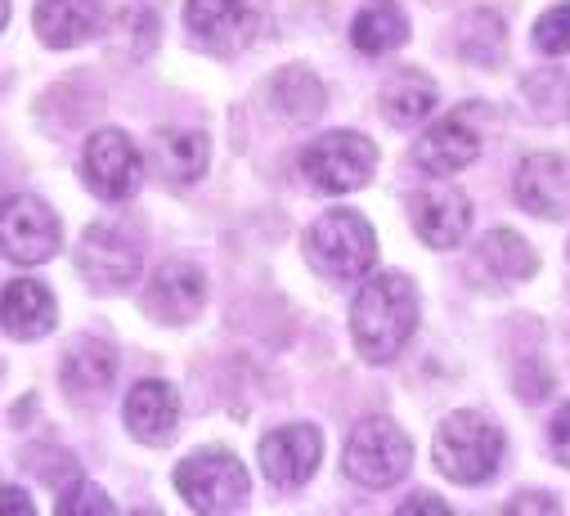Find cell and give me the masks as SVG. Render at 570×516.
Segmentation results:
<instances>
[{
	"mask_svg": "<svg viewBox=\"0 0 570 516\" xmlns=\"http://www.w3.org/2000/svg\"><path fill=\"white\" fill-rule=\"evenodd\" d=\"M417 328V288L409 275H373L351 306V341L368 364H391Z\"/></svg>",
	"mask_w": 570,
	"mask_h": 516,
	"instance_id": "6da1fadb",
	"label": "cell"
},
{
	"mask_svg": "<svg viewBox=\"0 0 570 516\" xmlns=\"http://www.w3.org/2000/svg\"><path fill=\"white\" fill-rule=\"evenodd\" d=\"M306 256L328 284H360L377 261V234L360 211H324L306 229Z\"/></svg>",
	"mask_w": 570,
	"mask_h": 516,
	"instance_id": "7a4b0ae2",
	"label": "cell"
},
{
	"mask_svg": "<svg viewBox=\"0 0 570 516\" xmlns=\"http://www.w3.org/2000/svg\"><path fill=\"white\" fill-rule=\"evenodd\" d=\"M432 458L436 467L459 480V485H481L499 472V458H503V431L481 418V414H450L441 427H436V440H432Z\"/></svg>",
	"mask_w": 570,
	"mask_h": 516,
	"instance_id": "3957f363",
	"label": "cell"
},
{
	"mask_svg": "<svg viewBox=\"0 0 570 516\" xmlns=\"http://www.w3.org/2000/svg\"><path fill=\"white\" fill-rule=\"evenodd\" d=\"M176 489L194 512L225 516L247 503L252 480H247V467L229 449H198L176 467Z\"/></svg>",
	"mask_w": 570,
	"mask_h": 516,
	"instance_id": "277c9868",
	"label": "cell"
},
{
	"mask_svg": "<svg viewBox=\"0 0 570 516\" xmlns=\"http://www.w3.org/2000/svg\"><path fill=\"white\" fill-rule=\"evenodd\" d=\"M413 467V440L391 418H368L346 440V476L364 489H391Z\"/></svg>",
	"mask_w": 570,
	"mask_h": 516,
	"instance_id": "5b68a950",
	"label": "cell"
},
{
	"mask_svg": "<svg viewBox=\"0 0 570 516\" xmlns=\"http://www.w3.org/2000/svg\"><path fill=\"white\" fill-rule=\"evenodd\" d=\"M373 167H377V149H373V140H364L355 131H328V136L311 140L302 153V176L320 194H351V189L368 185Z\"/></svg>",
	"mask_w": 570,
	"mask_h": 516,
	"instance_id": "8992f818",
	"label": "cell"
},
{
	"mask_svg": "<svg viewBox=\"0 0 570 516\" xmlns=\"http://www.w3.org/2000/svg\"><path fill=\"white\" fill-rule=\"evenodd\" d=\"M63 229L59 216L50 211V202L32 198V194H14L0 202V256L14 266H41L59 251Z\"/></svg>",
	"mask_w": 570,
	"mask_h": 516,
	"instance_id": "52a82bcc",
	"label": "cell"
},
{
	"mask_svg": "<svg viewBox=\"0 0 570 516\" xmlns=\"http://www.w3.org/2000/svg\"><path fill=\"white\" fill-rule=\"evenodd\" d=\"M77 270L95 292H121L139 279V247L112 225H90L77 242Z\"/></svg>",
	"mask_w": 570,
	"mask_h": 516,
	"instance_id": "ba28073f",
	"label": "cell"
},
{
	"mask_svg": "<svg viewBox=\"0 0 570 516\" xmlns=\"http://www.w3.org/2000/svg\"><path fill=\"white\" fill-rule=\"evenodd\" d=\"M81 171H86V185L108 198V202H121L139 189V149L130 145L126 131L117 126H104L86 140V153H81Z\"/></svg>",
	"mask_w": 570,
	"mask_h": 516,
	"instance_id": "9c48e42d",
	"label": "cell"
},
{
	"mask_svg": "<svg viewBox=\"0 0 570 516\" xmlns=\"http://www.w3.org/2000/svg\"><path fill=\"white\" fill-rule=\"evenodd\" d=\"M324 458V436L311 423H293V427H278L261 440V472L278 485V489H297L315 476Z\"/></svg>",
	"mask_w": 570,
	"mask_h": 516,
	"instance_id": "30bf717a",
	"label": "cell"
},
{
	"mask_svg": "<svg viewBox=\"0 0 570 516\" xmlns=\"http://www.w3.org/2000/svg\"><path fill=\"white\" fill-rule=\"evenodd\" d=\"M481 158V131L472 126L468 112H450L441 117L436 126H426V136L413 145V162L426 171V176H459L463 167H472Z\"/></svg>",
	"mask_w": 570,
	"mask_h": 516,
	"instance_id": "8fae6325",
	"label": "cell"
},
{
	"mask_svg": "<svg viewBox=\"0 0 570 516\" xmlns=\"http://www.w3.org/2000/svg\"><path fill=\"white\" fill-rule=\"evenodd\" d=\"M185 32L207 54H234L252 41V10L243 0H185Z\"/></svg>",
	"mask_w": 570,
	"mask_h": 516,
	"instance_id": "7c38bea8",
	"label": "cell"
},
{
	"mask_svg": "<svg viewBox=\"0 0 570 516\" xmlns=\"http://www.w3.org/2000/svg\"><path fill=\"white\" fill-rule=\"evenodd\" d=\"M512 194H517V202L530 216H543V220L570 216V162L557 158V153H530V158H521L517 180H512Z\"/></svg>",
	"mask_w": 570,
	"mask_h": 516,
	"instance_id": "4fadbf2b",
	"label": "cell"
},
{
	"mask_svg": "<svg viewBox=\"0 0 570 516\" xmlns=\"http://www.w3.org/2000/svg\"><path fill=\"white\" fill-rule=\"evenodd\" d=\"M413 229L426 247H436V251H450L468 238L472 229V202L463 189L454 185H432V189H422L413 198Z\"/></svg>",
	"mask_w": 570,
	"mask_h": 516,
	"instance_id": "5bb4252c",
	"label": "cell"
},
{
	"mask_svg": "<svg viewBox=\"0 0 570 516\" xmlns=\"http://www.w3.org/2000/svg\"><path fill=\"white\" fill-rule=\"evenodd\" d=\"M203 301H207V275L189 261H167L145 288V310L158 324H185L203 310Z\"/></svg>",
	"mask_w": 570,
	"mask_h": 516,
	"instance_id": "9a60e30c",
	"label": "cell"
},
{
	"mask_svg": "<svg viewBox=\"0 0 570 516\" xmlns=\"http://www.w3.org/2000/svg\"><path fill=\"white\" fill-rule=\"evenodd\" d=\"M121 414H126V427H130L135 440L167 445L176 436V427H180V396H176V386L149 377V381H135L130 386Z\"/></svg>",
	"mask_w": 570,
	"mask_h": 516,
	"instance_id": "2e32d148",
	"label": "cell"
},
{
	"mask_svg": "<svg viewBox=\"0 0 570 516\" xmlns=\"http://www.w3.org/2000/svg\"><path fill=\"white\" fill-rule=\"evenodd\" d=\"M59 377H63L68 396H72L81 409H95V405H104V400H108V391H112V377H117V355H112L104 341L81 337V341H72V346H68Z\"/></svg>",
	"mask_w": 570,
	"mask_h": 516,
	"instance_id": "e0dca14e",
	"label": "cell"
},
{
	"mask_svg": "<svg viewBox=\"0 0 570 516\" xmlns=\"http://www.w3.org/2000/svg\"><path fill=\"white\" fill-rule=\"evenodd\" d=\"M55 319H59L55 292L37 279H14L0 292V328L14 341H41L46 333H55Z\"/></svg>",
	"mask_w": 570,
	"mask_h": 516,
	"instance_id": "ac0fdd59",
	"label": "cell"
},
{
	"mask_svg": "<svg viewBox=\"0 0 570 516\" xmlns=\"http://www.w3.org/2000/svg\"><path fill=\"white\" fill-rule=\"evenodd\" d=\"M32 28L50 50L86 46L104 28V0H37Z\"/></svg>",
	"mask_w": 570,
	"mask_h": 516,
	"instance_id": "d6986e66",
	"label": "cell"
},
{
	"mask_svg": "<svg viewBox=\"0 0 570 516\" xmlns=\"http://www.w3.org/2000/svg\"><path fill=\"white\" fill-rule=\"evenodd\" d=\"M269 103L283 121H311L324 108V86L311 68H283L269 77Z\"/></svg>",
	"mask_w": 570,
	"mask_h": 516,
	"instance_id": "ffe728a7",
	"label": "cell"
},
{
	"mask_svg": "<svg viewBox=\"0 0 570 516\" xmlns=\"http://www.w3.org/2000/svg\"><path fill=\"white\" fill-rule=\"evenodd\" d=\"M432 108H436V86L417 68H404L382 86V112L395 126H417V121L432 117Z\"/></svg>",
	"mask_w": 570,
	"mask_h": 516,
	"instance_id": "44dd1931",
	"label": "cell"
},
{
	"mask_svg": "<svg viewBox=\"0 0 570 516\" xmlns=\"http://www.w3.org/2000/svg\"><path fill=\"white\" fill-rule=\"evenodd\" d=\"M404 41H409V19L400 6H391V0H377V6H368L351 23V46L360 54H391Z\"/></svg>",
	"mask_w": 570,
	"mask_h": 516,
	"instance_id": "7402d4cb",
	"label": "cell"
},
{
	"mask_svg": "<svg viewBox=\"0 0 570 516\" xmlns=\"http://www.w3.org/2000/svg\"><path fill=\"white\" fill-rule=\"evenodd\" d=\"M207 136L198 131H163L158 136V167L171 185H198L203 171H207Z\"/></svg>",
	"mask_w": 570,
	"mask_h": 516,
	"instance_id": "603a6c76",
	"label": "cell"
},
{
	"mask_svg": "<svg viewBox=\"0 0 570 516\" xmlns=\"http://www.w3.org/2000/svg\"><path fill=\"white\" fill-rule=\"evenodd\" d=\"M481 266L494 275V279H508V284H521L534 275V251L530 242L517 234V229H490L481 238Z\"/></svg>",
	"mask_w": 570,
	"mask_h": 516,
	"instance_id": "cb8c5ba5",
	"label": "cell"
},
{
	"mask_svg": "<svg viewBox=\"0 0 570 516\" xmlns=\"http://www.w3.org/2000/svg\"><path fill=\"white\" fill-rule=\"evenodd\" d=\"M55 512H59V516H108V512H117V507H112V498H108L104 489H95L90 480H77V485H68V489L59 494Z\"/></svg>",
	"mask_w": 570,
	"mask_h": 516,
	"instance_id": "d4e9b609",
	"label": "cell"
},
{
	"mask_svg": "<svg viewBox=\"0 0 570 516\" xmlns=\"http://www.w3.org/2000/svg\"><path fill=\"white\" fill-rule=\"evenodd\" d=\"M534 46L543 54H570V6H552L534 23Z\"/></svg>",
	"mask_w": 570,
	"mask_h": 516,
	"instance_id": "484cf974",
	"label": "cell"
},
{
	"mask_svg": "<svg viewBox=\"0 0 570 516\" xmlns=\"http://www.w3.org/2000/svg\"><path fill=\"white\" fill-rule=\"evenodd\" d=\"M548 440H552V454H557V463H566L570 467V405L552 418V427H548Z\"/></svg>",
	"mask_w": 570,
	"mask_h": 516,
	"instance_id": "4316f807",
	"label": "cell"
},
{
	"mask_svg": "<svg viewBox=\"0 0 570 516\" xmlns=\"http://www.w3.org/2000/svg\"><path fill=\"white\" fill-rule=\"evenodd\" d=\"M417 512H432V516H450V507L436 494H413L409 503H400V516H417Z\"/></svg>",
	"mask_w": 570,
	"mask_h": 516,
	"instance_id": "83f0119b",
	"label": "cell"
},
{
	"mask_svg": "<svg viewBox=\"0 0 570 516\" xmlns=\"http://www.w3.org/2000/svg\"><path fill=\"white\" fill-rule=\"evenodd\" d=\"M0 512H10V516H32L37 507H32V498H28V489H0Z\"/></svg>",
	"mask_w": 570,
	"mask_h": 516,
	"instance_id": "f1b7e54d",
	"label": "cell"
},
{
	"mask_svg": "<svg viewBox=\"0 0 570 516\" xmlns=\"http://www.w3.org/2000/svg\"><path fill=\"white\" fill-rule=\"evenodd\" d=\"M530 507H539V512H557V503H552L548 494H521V503H508V512H530Z\"/></svg>",
	"mask_w": 570,
	"mask_h": 516,
	"instance_id": "f546056e",
	"label": "cell"
},
{
	"mask_svg": "<svg viewBox=\"0 0 570 516\" xmlns=\"http://www.w3.org/2000/svg\"><path fill=\"white\" fill-rule=\"evenodd\" d=\"M6 23H10V0H0V32H6Z\"/></svg>",
	"mask_w": 570,
	"mask_h": 516,
	"instance_id": "4dcf8cb0",
	"label": "cell"
}]
</instances>
